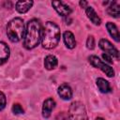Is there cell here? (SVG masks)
I'll use <instances>...</instances> for the list:
<instances>
[{"label":"cell","instance_id":"1","mask_svg":"<svg viewBox=\"0 0 120 120\" xmlns=\"http://www.w3.org/2000/svg\"><path fill=\"white\" fill-rule=\"evenodd\" d=\"M41 29L40 22L36 19L27 22L23 36V45L26 49L31 50L38 45L41 39Z\"/></svg>","mask_w":120,"mask_h":120},{"label":"cell","instance_id":"2","mask_svg":"<svg viewBox=\"0 0 120 120\" xmlns=\"http://www.w3.org/2000/svg\"><path fill=\"white\" fill-rule=\"evenodd\" d=\"M60 40V29L52 22H47L41 29V45L45 49H52L57 46Z\"/></svg>","mask_w":120,"mask_h":120},{"label":"cell","instance_id":"3","mask_svg":"<svg viewBox=\"0 0 120 120\" xmlns=\"http://www.w3.org/2000/svg\"><path fill=\"white\" fill-rule=\"evenodd\" d=\"M24 31V22L21 18H14L8 23L7 35L9 40H11L12 42H18L22 38H23Z\"/></svg>","mask_w":120,"mask_h":120},{"label":"cell","instance_id":"4","mask_svg":"<svg viewBox=\"0 0 120 120\" xmlns=\"http://www.w3.org/2000/svg\"><path fill=\"white\" fill-rule=\"evenodd\" d=\"M68 119L69 120H88L86 110L82 103L76 101L70 105Z\"/></svg>","mask_w":120,"mask_h":120},{"label":"cell","instance_id":"5","mask_svg":"<svg viewBox=\"0 0 120 120\" xmlns=\"http://www.w3.org/2000/svg\"><path fill=\"white\" fill-rule=\"evenodd\" d=\"M89 63L93 67H95V68H99L100 70H102L108 77H113L114 76V70H113V68L112 67H110L109 65H107L106 63L102 62L98 56L91 55L89 57Z\"/></svg>","mask_w":120,"mask_h":120},{"label":"cell","instance_id":"6","mask_svg":"<svg viewBox=\"0 0 120 120\" xmlns=\"http://www.w3.org/2000/svg\"><path fill=\"white\" fill-rule=\"evenodd\" d=\"M99 48L105 52V53H108L110 54L112 57H115V58H118L119 57V52L117 51V49L108 40V39H105V38H102L99 40Z\"/></svg>","mask_w":120,"mask_h":120},{"label":"cell","instance_id":"7","mask_svg":"<svg viewBox=\"0 0 120 120\" xmlns=\"http://www.w3.org/2000/svg\"><path fill=\"white\" fill-rule=\"evenodd\" d=\"M52 5L56 12L61 16H68L71 13V8H69V6L66 5L61 1H52Z\"/></svg>","mask_w":120,"mask_h":120},{"label":"cell","instance_id":"8","mask_svg":"<svg viewBox=\"0 0 120 120\" xmlns=\"http://www.w3.org/2000/svg\"><path fill=\"white\" fill-rule=\"evenodd\" d=\"M54 107H55L54 99H52V98H47L43 102V106H42V115H43V117L48 118L51 115V112L54 109Z\"/></svg>","mask_w":120,"mask_h":120},{"label":"cell","instance_id":"9","mask_svg":"<svg viewBox=\"0 0 120 120\" xmlns=\"http://www.w3.org/2000/svg\"><path fill=\"white\" fill-rule=\"evenodd\" d=\"M58 95L62 99L68 100L72 98V90L68 84L63 83L58 87Z\"/></svg>","mask_w":120,"mask_h":120},{"label":"cell","instance_id":"10","mask_svg":"<svg viewBox=\"0 0 120 120\" xmlns=\"http://www.w3.org/2000/svg\"><path fill=\"white\" fill-rule=\"evenodd\" d=\"M9 54H10V51L8 46L5 42L0 41V65H3L8 61Z\"/></svg>","mask_w":120,"mask_h":120},{"label":"cell","instance_id":"11","mask_svg":"<svg viewBox=\"0 0 120 120\" xmlns=\"http://www.w3.org/2000/svg\"><path fill=\"white\" fill-rule=\"evenodd\" d=\"M85 13H86L88 19H89L94 24H96V25H99V24H100L101 20H100V18L98 17V15L96 13V11L94 10V8H93L92 7L87 6V7L85 8Z\"/></svg>","mask_w":120,"mask_h":120},{"label":"cell","instance_id":"12","mask_svg":"<svg viewBox=\"0 0 120 120\" xmlns=\"http://www.w3.org/2000/svg\"><path fill=\"white\" fill-rule=\"evenodd\" d=\"M63 38H64V42L65 45L68 48V49H73L76 46V40H75V37L74 35L70 32V31H66L63 35Z\"/></svg>","mask_w":120,"mask_h":120},{"label":"cell","instance_id":"13","mask_svg":"<svg viewBox=\"0 0 120 120\" xmlns=\"http://www.w3.org/2000/svg\"><path fill=\"white\" fill-rule=\"evenodd\" d=\"M33 1H18L16 3V9L19 13H25L27 12L33 6Z\"/></svg>","mask_w":120,"mask_h":120},{"label":"cell","instance_id":"14","mask_svg":"<svg viewBox=\"0 0 120 120\" xmlns=\"http://www.w3.org/2000/svg\"><path fill=\"white\" fill-rule=\"evenodd\" d=\"M107 12H108V14L110 16L117 18L120 15V6H119V3L117 1L111 2L110 6L107 8Z\"/></svg>","mask_w":120,"mask_h":120},{"label":"cell","instance_id":"15","mask_svg":"<svg viewBox=\"0 0 120 120\" xmlns=\"http://www.w3.org/2000/svg\"><path fill=\"white\" fill-rule=\"evenodd\" d=\"M57 64H58V61H57V58L54 56V55H47L45 57V60H44V67L46 69L48 70H51V69H53L57 67Z\"/></svg>","mask_w":120,"mask_h":120},{"label":"cell","instance_id":"16","mask_svg":"<svg viewBox=\"0 0 120 120\" xmlns=\"http://www.w3.org/2000/svg\"><path fill=\"white\" fill-rule=\"evenodd\" d=\"M106 27H107V30H108L109 34L113 38V39H114L115 41L118 42V41L120 40V36H119V31H118L116 25H115L114 23L109 22H107Z\"/></svg>","mask_w":120,"mask_h":120},{"label":"cell","instance_id":"17","mask_svg":"<svg viewBox=\"0 0 120 120\" xmlns=\"http://www.w3.org/2000/svg\"><path fill=\"white\" fill-rule=\"evenodd\" d=\"M97 85L100 92L102 93H109L111 91V86L109 82H107L103 78H98L97 79Z\"/></svg>","mask_w":120,"mask_h":120},{"label":"cell","instance_id":"18","mask_svg":"<svg viewBox=\"0 0 120 120\" xmlns=\"http://www.w3.org/2000/svg\"><path fill=\"white\" fill-rule=\"evenodd\" d=\"M12 112L15 114H21V113H23V109L20 104L16 103V104H13L12 106Z\"/></svg>","mask_w":120,"mask_h":120},{"label":"cell","instance_id":"19","mask_svg":"<svg viewBox=\"0 0 120 120\" xmlns=\"http://www.w3.org/2000/svg\"><path fill=\"white\" fill-rule=\"evenodd\" d=\"M86 46L90 50H93L94 49V47H95V39H94L93 36H89L88 37L87 41H86Z\"/></svg>","mask_w":120,"mask_h":120},{"label":"cell","instance_id":"20","mask_svg":"<svg viewBox=\"0 0 120 120\" xmlns=\"http://www.w3.org/2000/svg\"><path fill=\"white\" fill-rule=\"evenodd\" d=\"M6 103H7L6 97H5V95H4L2 92H0V111L5 108Z\"/></svg>","mask_w":120,"mask_h":120},{"label":"cell","instance_id":"21","mask_svg":"<svg viewBox=\"0 0 120 120\" xmlns=\"http://www.w3.org/2000/svg\"><path fill=\"white\" fill-rule=\"evenodd\" d=\"M102 58L105 60V62H107V63H109V64H112V57L110 55V54H108V53H103L102 54ZM104 62V63H105Z\"/></svg>","mask_w":120,"mask_h":120},{"label":"cell","instance_id":"22","mask_svg":"<svg viewBox=\"0 0 120 120\" xmlns=\"http://www.w3.org/2000/svg\"><path fill=\"white\" fill-rule=\"evenodd\" d=\"M80 5H81L82 7H83V8H86V7H87V6H86V5H87V2H85V1H81V2H80Z\"/></svg>","mask_w":120,"mask_h":120},{"label":"cell","instance_id":"23","mask_svg":"<svg viewBox=\"0 0 120 120\" xmlns=\"http://www.w3.org/2000/svg\"><path fill=\"white\" fill-rule=\"evenodd\" d=\"M96 120H105V119H103L102 117H98V118H97Z\"/></svg>","mask_w":120,"mask_h":120}]
</instances>
